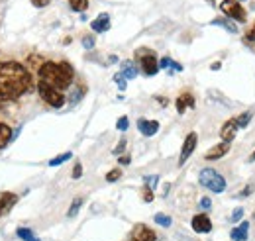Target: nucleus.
Masks as SVG:
<instances>
[{
  "label": "nucleus",
  "mask_w": 255,
  "mask_h": 241,
  "mask_svg": "<svg viewBox=\"0 0 255 241\" xmlns=\"http://www.w3.org/2000/svg\"><path fill=\"white\" fill-rule=\"evenodd\" d=\"M192 230L196 232V234H208L210 230H212V222H210V218L208 216H204V214H196L194 218H192Z\"/></svg>",
  "instance_id": "9"
},
{
  "label": "nucleus",
  "mask_w": 255,
  "mask_h": 241,
  "mask_svg": "<svg viewBox=\"0 0 255 241\" xmlns=\"http://www.w3.org/2000/svg\"><path fill=\"white\" fill-rule=\"evenodd\" d=\"M128 127H129V120H128V116H122V118H118V121H116V129H120V131H126Z\"/></svg>",
  "instance_id": "28"
},
{
  "label": "nucleus",
  "mask_w": 255,
  "mask_h": 241,
  "mask_svg": "<svg viewBox=\"0 0 255 241\" xmlns=\"http://www.w3.org/2000/svg\"><path fill=\"white\" fill-rule=\"evenodd\" d=\"M81 204H83V198H75L73 204H71V208H69V212H67V216H69V218H75V216L79 214V210H81Z\"/></svg>",
  "instance_id": "26"
},
{
  "label": "nucleus",
  "mask_w": 255,
  "mask_h": 241,
  "mask_svg": "<svg viewBox=\"0 0 255 241\" xmlns=\"http://www.w3.org/2000/svg\"><path fill=\"white\" fill-rule=\"evenodd\" d=\"M159 69H173V71H183V65L175 63V61L171 59V57H163V59L159 61Z\"/></svg>",
  "instance_id": "22"
},
{
  "label": "nucleus",
  "mask_w": 255,
  "mask_h": 241,
  "mask_svg": "<svg viewBox=\"0 0 255 241\" xmlns=\"http://www.w3.org/2000/svg\"><path fill=\"white\" fill-rule=\"evenodd\" d=\"M69 8H71L73 12H87L89 0H69Z\"/></svg>",
  "instance_id": "20"
},
{
  "label": "nucleus",
  "mask_w": 255,
  "mask_h": 241,
  "mask_svg": "<svg viewBox=\"0 0 255 241\" xmlns=\"http://www.w3.org/2000/svg\"><path fill=\"white\" fill-rule=\"evenodd\" d=\"M252 192H254V188H252V186H246V190L242 192V196H250Z\"/></svg>",
  "instance_id": "40"
},
{
  "label": "nucleus",
  "mask_w": 255,
  "mask_h": 241,
  "mask_svg": "<svg viewBox=\"0 0 255 241\" xmlns=\"http://www.w3.org/2000/svg\"><path fill=\"white\" fill-rule=\"evenodd\" d=\"M18 196L14 192H0V218L10 214V210L16 206Z\"/></svg>",
  "instance_id": "10"
},
{
  "label": "nucleus",
  "mask_w": 255,
  "mask_h": 241,
  "mask_svg": "<svg viewBox=\"0 0 255 241\" xmlns=\"http://www.w3.org/2000/svg\"><path fill=\"white\" fill-rule=\"evenodd\" d=\"M194 106V96L191 92H183L179 98H177V112L179 114H185L187 108H192Z\"/></svg>",
  "instance_id": "15"
},
{
  "label": "nucleus",
  "mask_w": 255,
  "mask_h": 241,
  "mask_svg": "<svg viewBox=\"0 0 255 241\" xmlns=\"http://www.w3.org/2000/svg\"><path fill=\"white\" fill-rule=\"evenodd\" d=\"M91 30L96 31V33H102V31L110 30V16L108 14H100L96 20L91 22Z\"/></svg>",
  "instance_id": "14"
},
{
  "label": "nucleus",
  "mask_w": 255,
  "mask_h": 241,
  "mask_svg": "<svg viewBox=\"0 0 255 241\" xmlns=\"http://www.w3.org/2000/svg\"><path fill=\"white\" fill-rule=\"evenodd\" d=\"M250 232V222H242L238 228L232 230V241H246Z\"/></svg>",
  "instance_id": "16"
},
{
  "label": "nucleus",
  "mask_w": 255,
  "mask_h": 241,
  "mask_svg": "<svg viewBox=\"0 0 255 241\" xmlns=\"http://www.w3.org/2000/svg\"><path fill=\"white\" fill-rule=\"evenodd\" d=\"M157 182H159V177H145V186L151 190L157 186Z\"/></svg>",
  "instance_id": "33"
},
{
  "label": "nucleus",
  "mask_w": 255,
  "mask_h": 241,
  "mask_svg": "<svg viewBox=\"0 0 255 241\" xmlns=\"http://www.w3.org/2000/svg\"><path fill=\"white\" fill-rule=\"evenodd\" d=\"M135 57H137L139 69L145 77H153L159 73V61L151 49H139V51H135Z\"/></svg>",
  "instance_id": "5"
},
{
  "label": "nucleus",
  "mask_w": 255,
  "mask_h": 241,
  "mask_svg": "<svg viewBox=\"0 0 255 241\" xmlns=\"http://www.w3.org/2000/svg\"><path fill=\"white\" fill-rule=\"evenodd\" d=\"M83 47L85 49H93L95 47V37L93 35H85L83 37Z\"/></svg>",
  "instance_id": "30"
},
{
  "label": "nucleus",
  "mask_w": 255,
  "mask_h": 241,
  "mask_svg": "<svg viewBox=\"0 0 255 241\" xmlns=\"http://www.w3.org/2000/svg\"><path fill=\"white\" fill-rule=\"evenodd\" d=\"M240 2H242V0H240Z\"/></svg>",
  "instance_id": "44"
},
{
  "label": "nucleus",
  "mask_w": 255,
  "mask_h": 241,
  "mask_svg": "<svg viewBox=\"0 0 255 241\" xmlns=\"http://www.w3.org/2000/svg\"><path fill=\"white\" fill-rule=\"evenodd\" d=\"M71 157H73V153H71V151H69V153H61V155H57L55 159H51V161H49V167H59V165H63L65 161H69Z\"/></svg>",
  "instance_id": "23"
},
{
  "label": "nucleus",
  "mask_w": 255,
  "mask_h": 241,
  "mask_svg": "<svg viewBox=\"0 0 255 241\" xmlns=\"http://www.w3.org/2000/svg\"><path fill=\"white\" fill-rule=\"evenodd\" d=\"M155 224H159V226H163V228H169L171 224H173V220H171V216H167V214H155Z\"/></svg>",
  "instance_id": "24"
},
{
  "label": "nucleus",
  "mask_w": 255,
  "mask_h": 241,
  "mask_svg": "<svg viewBox=\"0 0 255 241\" xmlns=\"http://www.w3.org/2000/svg\"><path fill=\"white\" fill-rule=\"evenodd\" d=\"M242 216H244V208H236V210L232 212V222H240Z\"/></svg>",
  "instance_id": "35"
},
{
  "label": "nucleus",
  "mask_w": 255,
  "mask_h": 241,
  "mask_svg": "<svg viewBox=\"0 0 255 241\" xmlns=\"http://www.w3.org/2000/svg\"><path fill=\"white\" fill-rule=\"evenodd\" d=\"M37 92H39L41 100H43L45 104H49L51 108H63L65 102H67L63 91H57V89H53L51 85H47V83H43V81L37 83Z\"/></svg>",
  "instance_id": "4"
},
{
  "label": "nucleus",
  "mask_w": 255,
  "mask_h": 241,
  "mask_svg": "<svg viewBox=\"0 0 255 241\" xmlns=\"http://www.w3.org/2000/svg\"><path fill=\"white\" fill-rule=\"evenodd\" d=\"M220 10L226 14V18H232L238 24H246L248 22V14H246V10H244L240 0H222Z\"/></svg>",
  "instance_id": "6"
},
{
  "label": "nucleus",
  "mask_w": 255,
  "mask_h": 241,
  "mask_svg": "<svg viewBox=\"0 0 255 241\" xmlns=\"http://www.w3.org/2000/svg\"><path fill=\"white\" fill-rule=\"evenodd\" d=\"M238 121L236 118H232V120H228L226 123L222 125V129H220V137H222V141H234V137H236V133H238Z\"/></svg>",
  "instance_id": "13"
},
{
  "label": "nucleus",
  "mask_w": 255,
  "mask_h": 241,
  "mask_svg": "<svg viewBox=\"0 0 255 241\" xmlns=\"http://www.w3.org/2000/svg\"><path fill=\"white\" fill-rule=\"evenodd\" d=\"M252 116H254L252 112H244V114H240V116L236 118V121H238V127H240V129H242V127H248V123L252 121Z\"/></svg>",
  "instance_id": "25"
},
{
  "label": "nucleus",
  "mask_w": 255,
  "mask_h": 241,
  "mask_svg": "<svg viewBox=\"0 0 255 241\" xmlns=\"http://www.w3.org/2000/svg\"><path fill=\"white\" fill-rule=\"evenodd\" d=\"M254 161H255V151L252 153V157H250V163H254Z\"/></svg>",
  "instance_id": "42"
},
{
  "label": "nucleus",
  "mask_w": 255,
  "mask_h": 241,
  "mask_svg": "<svg viewBox=\"0 0 255 241\" xmlns=\"http://www.w3.org/2000/svg\"><path fill=\"white\" fill-rule=\"evenodd\" d=\"M124 147H126V139H122V141H120V143H118V147H116V149H114V155H120V153H122V151H124Z\"/></svg>",
  "instance_id": "38"
},
{
  "label": "nucleus",
  "mask_w": 255,
  "mask_h": 241,
  "mask_svg": "<svg viewBox=\"0 0 255 241\" xmlns=\"http://www.w3.org/2000/svg\"><path fill=\"white\" fill-rule=\"evenodd\" d=\"M14 137V133H12V127L8 125V123H4V121H0V149H4L8 143H10V139Z\"/></svg>",
  "instance_id": "17"
},
{
  "label": "nucleus",
  "mask_w": 255,
  "mask_h": 241,
  "mask_svg": "<svg viewBox=\"0 0 255 241\" xmlns=\"http://www.w3.org/2000/svg\"><path fill=\"white\" fill-rule=\"evenodd\" d=\"M246 41H255V20L254 24L248 28V31H246Z\"/></svg>",
  "instance_id": "32"
},
{
  "label": "nucleus",
  "mask_w": 255,
  "mask_h": 241,
  "mask_svg": "<svg viewBox=\"0 0 255 241\" xmlns=\"http://www.w3.org/2000/svg\"><path fill=\"white\" fill-rule=\"evenodd\" d=\"M210 24H212V26H220V28L228 30L230 33H236V31H238V26H236V22H234L232 18H216V20H212Z\"/></svg>",
  "instance_id": "19"
},
{
  "label": "nucleus",
  "mask_w": 255,
  "mask_h": 241,
  "mask_svg": "<svg viewBox=\"0 0 255 241\" xmlns=\"http://www.w3.org/2000/svg\"><path fill=\"white\" fill-rule=\"evenodd\" d=\"M37 75H39V81L51 85L57 91H65L73 85L75 71L67 61H45L37 71Z\"/></svg>",
  "instance_id": "2"
},
{
  "label": "nucleus",
  "mask_w": 255,
  "mask_h": 241,
  "mask_svg": "<svg viewBox=\"0 0 255 241\" xmlns=\"http://www.w3.org/2000/svg\"><path fill=\"white\" fill-rule=\"evenodd\" d=\"M208 4H210V6H214V0H208Z\"/></svg>",
  "instance_id": "43"
},
{
  "label": "nucleus",
  "mask_w": 255,
  "mask_h": 241,
  "mask_svg": "<svg viewBox=\"0 0 255 241\" xmlns=\"http://www.w3.org/2000/svg\"><path fill=\"white\" fill-rule=\"evenodd\" d=\"M120 177H122V171H120V169H112V171L106 175V182H116Z\"/></svg>",
  "instance_id": "27"
},
{
  "label": "nucleus",
  "mask_w": 255,
  "mask_h": 241,
  "mask_svg": "<svg viewBox=\"0 0 255 241\" xmlns=\"http://www.w3.org/2000/svg\"><path fill=\"white\" fill-rule=\"evenodd\" d=\"M137 129L141 131V135L145 137H153L157 131H159V121L157 120H141L137 121Z\"/></svg>",
  "instance_id": "12"
},
{
  "label": "nucleus",
  "mask_w": 255,
  "mask_h": 241,
  "mask_svg": "<svg viewBox=\"0 0 255 241\" xmlns=\"http://www.w3.org/2000/svg\"><path fill=\"white\" fill-rule=\"evenodd\" d=\"M196 141H198V135L192 131L187 135L185 143H183V149H181V157H179V165H185L189 161V157L192 155V151L196 149Z\"/></svg>",
  "instance_id": "8"
},
{
  "label": "nucleus",
  "mask_w": 255,
  "mask_h": 241,
  "mask_svg": "<svg viewBox=\"0 0 255 241\" xmlns=\"http://www.w3.org/2000/svg\"><path fill=\"white\" fill-rule=\"evenodd\" d=\"M198 182H200V186H204V188H208L210 192H216V194L226 190V179L220 173H216L214 169H202L200 175H198Z\"/></svg>",
  "instance_id": "3"
},
{
  "label": "nucleus",
  "mask_w": 255,
  "mask_h": 241,
  "mask_svg": "<svg viewBox=\"0 0 255 241\" xmlns=\"http://www.w3.org/2000/svg\"><path fill=\"white\" fill-rule=\"evenodd\" d=\"M200 206L204 208V210H210V206H212V202H210V198H200Z\"/></svg>",
  "instance_id": "37"
},
{
  "label": "nucleus",
  "mask_w": 255,
  "mask_h": 241,
  "mask_svg": "<svg viewBox=\"0 0 255 241\" xmlns=\"http://www.w3.org/2000/svg\"><path fill=\"white\" fill-rule=\"evenodd\" d=\"M71 177H73V179H81V177H83V165H81V163H75Z\"/></svg>",
  "instance_id": "31"
},
{
  "label": "nucleus",
  "mask_w": 255,
  "mask_h": 241,
  "mask_svg": "<svg viewBox=\"0 0 255 241\" xmlns=\"http://www.w3.org/2000/svg\"><path fill=\"white\" fill-rule=\"evenodd\" d=\"M122 77L124 79H135L137 77V73H139V69H137V65L133 63V61H124L122 63Z\"/></svg>",
  "instance_id": "18"
},
{
  "label": "nucleus",
  "mask_w": 255,
  "mask_h": 241,
  "mask_svg": "<svg viewBox=\"0 0 255 241\" xmlns=\"http://www.w3.org/2000/svg\"><path fill=\"white\" fill-rule=\"evenodd\" d=\"M30 2H32V6H35V8H45V6L51 4V0H30Z\"/></svg>",
  "instance_id": "34"
},
{
  "label": "nucleus",
  "mask_w": 255,
  "mask_h": 241,
  "mask_svg": "<svg viewBox=\"0 0 255 241\" xmlns=\"http://www.w3.org/2000/svg\"><path fill=\"white\" fill-rule=\"evenodd\" d=\"M18 238L24 241H39V238L33 234L30 228H18Z\"/></svg>",
  "instance_id": "21"
},
{
  "label": "nucleus",
  "mask_w": 255,
  "mask_h": 241,
  "mask_svg": "<svg viewBox=\"0 0 255 241\" xmlns=\"http://www.w3.org/2000/svg\"><path fill=\"white\" fill-rule=\"evenodd\" d=\"M118 161H120V165H129V163H131V157H129V155H122Z\"/></svg>",
  "instance_id": "39"
},
{
  "label": "nucleus",
  "mask_w": 255,
  "mask_h": 241,
  "mask_svg": "<svg viewBox=\"0 0 255 241\" xmlns=\"http://www.w3.org/2000/svg\"><path fill=\"white\" fill-rule=\"evenodd\" d=\"M114 83L118 85V89H120V91H126V79L122 77V73L114 75Z\"/></svg>",
  "instance_id": "29"
},
{
  "label": "nucleus",
  "mask_w": 255,
  "mask_h": 241,
  "mask_svg": "<svg viewBox=\"0 0 255 241\" xmlns=\"http://www.w3.org/2000/svg\"><path fill=\"white\" fill-rule=\"evenodd\" d=\"M220 67H222V65H220V61H216V63H212V65H210V69H212V71H218Z\"/></svg>",
  "instance_id": "41"
},
{
  "label": "nucleus",
  "mask_w": 255,
  "mask_h": 241,
  "mask_svg": "<svg viewBox=\"0 0 255 241\" xmlns=\"http://www.w3.org/2000/svg\"><path fill=\"white\" fill-rule=\"evenodd\" d=\"M32 89L30 71L18 61H0V92L8 100H16Z\"/></svg>",
  "instance_id": "1"
},
{
  "label": "nucleus",
  "mask_w": 255,
  "mask_h": 241,
  "mask_svg": "<svg viewBox=\"0 0 255 241\" xmlns=\"http://www.w3.org/2000/svg\"><path fill=\"white\" fill-rule=\"evenodd\" d=\"M143 200H145V202H151V200H153V190L147 188V186L143 188Z\"/></svg>",
  "instance_id": "36"
},
{
  "label": "nucleus",
  "mask_w": 255,
  "mask_h": 241,
  "mask_svg": "<svg viewBox=\"0 0 255 241\" xmlns=\"http://www.w3.org/2000/svg\"><path fill=\"white\" fill-rule=\"evenodd\" d=\"M232 147V143L230 141H222V143H218V145H214L212 149L206 151V155H204V159L206 161H218V159H222L224 155L230 151Z\"/></svg>",
  "instance_id": "11"
},
{
  "label": "nucleus",
  "mask_w": 255,
  "mask_h": 241,
  "mask_svg": "<svg viewBox=\"0 0 255 241\" xmlns=\"http://www.w3.org/2000/svg\"><path fill=\"white\" fill-rule=\"evenodd\" d=\"M155 240H157L155 232L151 228H147L145 224H137L133 228L131 236H129V241H155Z\"/></svg>",
  "instance_id": "7"
}]
</instances>
